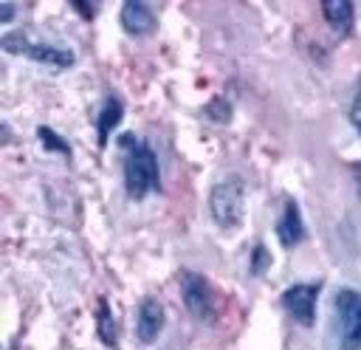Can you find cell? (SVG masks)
<instances>
[{
  "label": "cell",
  "instance_id": "3",
  "mask_svg": "<svg viewBox=\"0 0 361 350\" xmlns=\"http://www.w3.org/2000/svg\"><path fill=\"white\" fill-rule=\"evenodd\" d=\"M3 48L8 54H25L48 68H71L73 65V51L59 48V45H48V42H31L25 34H6L3 37Z\"/></svg>",
  "mask_w": 361,
  "mask_h": 350
},
{
  "label": "cell",
  "instance_id": "7",
  "mask_svg": "<svg viewBox=\"0 0 361 350\" xmlns=\"http://www.w3.org/2000/svg\"><path fill=\"white\" fill-rule=\"evenodd\" d=\"M161 327H164V308H161L158 299L147 296L138 305V313H135V336H138V342L149 344L161 333Z\"/></svg>",
  "mask_w": 361,
  "mask_h": 350
},
{
  "label": "cell",
  "instance_id": "8",
  "mask_svg": "<svg viewBox=\"0 0 361 350\" xmlns=\"http://www.w3.org/2000/svg\"><path fill=\"white\" fill-rule=\"evenodd\" d=\"M121 25H124L127 34L144 37V34H149V31L155 28V14H152L144 3L127 0V3L121 6Z\"/></svg>",
  "mask_w": 361,
  "mask_h": 350
},
{
  "label": "cell",
  "instance_id": "16",
  "mask_svg": "<svg viewBox=\"0 0 361 350\" xmlns=\"http://www.w3.org/2000/svg\"><path fill=\"white\" fill-rule=\"evenodd\" d=\"M353 169H355V181H358V198H361V164H355Z\"/></svg>",
  "mask_w": 361,
  "mask_h": 350
},
{
  "label": "cell",
  "instance_id": "13",
  "mask_svg": "<svg viewBox=\"0 0 361 350\" xmlns=\"http://www.w3.org/2000/svg\"><path fill=\"white\" fill-rule=\"evenodd\" d=\"M37 133H39V141H42L48 150H59V152H65V155L71 152V147H68L62 138H56V133H54V130H48V127H39Z\"/></svg>",
  "mask_w": 361,
  "mask_h": 350
},
{
  "label": "cell",
  "instance_id": "14",
  "mask_svg": "<svg viewBox=\"0 0 361 350\" xmlns=\"http://www.w3.org/2000/svg\"><path fill=\"white\" fill-rule=\"evenodd\" d=\"M350 119H353V127H355V130H358V135H361V88H358V93H355V99H353Z\"/></svg>",
  "mask_w": 361,
  "mask_h": 350
},
{
  "label": "cell",
  "instance_id": "4",
  "mask_svg": "<svg viewBox=\"0 0 361 350\" xmlns=\"http://www.w3.org/2000/svg\"><path fill=\"white\" fill-rule=\"evenodd\" d=\"M336 310L341 316V350H361V294L341 288L336 294Z\"/></svg>",
  "mask_w": 361,
  "mask_h": 350
},
{
  "label": "cell",
  "instance_id": "5",
  "mask_svg": "<svg viewBox=\"0 0 361 350\" xmlns=\"http://www.w3.org/2000/svg\"><path fill=\"white\" fill-rule=\"evenodd\" d=\"M180 294L186 308L197 316V319H212L214 316V302H212V288L209 282L195 274V271H183L180 274Z\"/></svg>",
  "mask_w": 361,
  "mask_h": 350
},
{
  "label": "cell",
  "instance_id": "2",
  "mask_svg": "<svg viewBox=\"0 0 361 350\" xmlns=\"http://www.w3.org/2000/svg\"><path fill=\"white\" fill-rule=\"evenodd\" d=\"M243 203H245V183L240 175H231V178H223L212 195H209V209H212V217L223 226V229H234L243 217Z\"/></svg>",
  "mask_w": 361,
  "mask_h": 350
},
{
  "label": "cell",
  "instance_id": "6",
  "mask_svg": "<svg viewBox=\"0 0 361 350\" xmlns=\"http://www.w3.org/2000/svg\"><path fill=\"white\" fill-rule=\"evenodd\" d=\"M316 296H319V288H316V285H290V288L282 294V305H285V310H288L299 325H313V316H316Z\"/></svg>",
  "mask_w": 361,
  "mask_h": 350
},
{
  "label": "cell",
  "instance_id": "9",
  "mask_svg": "<svg viewBox=\"0 0 361 350\" xmlns=\"http://www.w3.org/2000/svg\"><path fill=\"white\" fill-rule=\"evenodd\" d=\"M276 234H279V243L282 246H296L302 237H305V229H302V215H299V206L293 200L285 203V212L279 217V226H276Z\"/></svg>",
  "mask_w": 361,
  "mask_h": 350
},
{
  "label": "cell",
  "instance_id": "11",
  "mask_svg": "<svg viewBox=\"0 0 361 350\" xmlns=\"http://www.w3.org/2000/svg\"><path fill=\"white\" fill-rule=\"evenodd\" d=\"M118 121H121V102H118L116 96H110V99L104 102V107H102L99 119H96V124H99V144H104V141H107L110 130H113Z\"/></svg>",
  "mask_w": 361,
  "mask_h": 350
},
{
  "label": "cell",
  "instance_id": "1",
  "mask_svg": "<svg viewBox=\"0 0 361 350\" xmlns=\"http://www.w3.org/2000/svg\"><path fill=\"white\" fill-rule=\"evenodd\" d=\"M121 147H124V186H127V195L138 200L147 192L161 186L158 161H155V152L144 141H135L130 133L121 135Z\"/></svg>",
  "mask_w": 361,
  "mask_h": 350
},
{
  "label": "cell",
  "instance_id": "15",
  "mask_svg": "<svg viewBox=\"0 0 361 350\" xmlns=\"http://www.w3.org/2000/svg\"><path fill=\"white\" fill-rule=\"evenodd\" d=\"M11 14H14V6H11V3H3V6H0V20H3V23H8V20H11Z\"/></svg>",
  "mask_w": 361,
  "mask_h": 350
},
{
  "label": "cell",
  "instance_id": "10",
  "mask_svg": "<svg viewBox=\"0 0 361 350\" xmlns=\"http://www.w3.org/2000/svg\"><path fill=\"white\" fill-rule=\"evenodd\" d=\"M324 20L330 23V28L341 37H347L353 31V3L350 0H324L322 3Z\"/></svg>",
  "mask_w": 361,
  "mask_h": 350
},
{
  "label": "cell",
  "instance_id": "12",
  "mask_svg": "<svg viewBox=\"0 0 361 350\" xmlns=\"http://www.w3.org/2000/svg\"><path fill=\"white\" fill-rule=\"evenodd\" d=\"M99 333H102L104 344H116V330L110 327V310H107V302L104 299L99 302Z\"/></svg>",
  "mask_w": 361,
  "mask_h": 350
}]
</instances>
